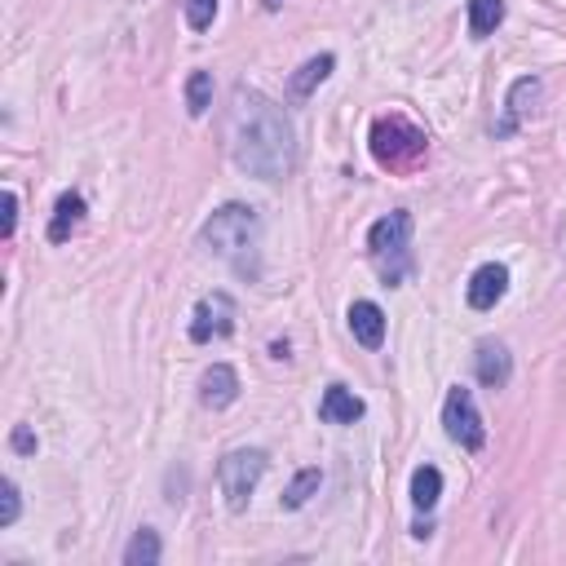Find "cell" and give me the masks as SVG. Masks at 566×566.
<instances>
[{"instance_id":"obj_21","label":"cell","mask_w":566,"mask_h":566,"mask_svg":"<svg viewBox=\"0 0 566 566\" xmlns=\"http://www.w3.org/2000/svg\"><path fill=\"white\" fill-rule=\"evenodd\" d=\"M212 19H218V0H186V23L195 32H208Z\"/></svg>"},{"instance_id":"obj_8","label":"cell","mask_w":566,"mask_h":566,"mask_svg":"<svg viewBox=\"0 0 566 566\" xmlns=\"http://www.w3.org/2000/svg\"><path fill=\"white\" fill-rule=\"evenodd\" d=\"M505 293H509V270L501 261L478 266L473 279H469V288H465V297H469L473 310H495V302H501Z\"/></svg>"},{"instance_id":"obj_3","label":"cell","mask_w":566,"mask_h":566,"mask_svg":"<svg viewBox=\"0 0 566 566\" xmlns=\"http://www.w3.org/2000/svg\"><path fill=\"white\" fill-rule=\"evenodd\" d=\"M424 151H430V137L424 128H416L407 115H381L372 124V156L385 169H411Z\"/></svg>"},{"instance_id":"obj_4","label":"cell","mask_w":566,"mask_h":566,"mask_svg":"<svg viewBox=\"0 0 566 566\" xmlns=\"http://www.w3.org/2000/svg\"><path fill=\"white\" fill-rule=\"evenodd\" d=\"M407 244H411V218L407 212H390V218H381L372 231H368V253L385 279V288H394V283L411 270V257H407Z\"/></svg>"},{"instance_id":"obj_16","label":"cell","mask_w":566,"mask_h":566,"mask_svg":"<svg viewBox=\"0 0 566 566\" xmlns=\"http://www.w3.org/2000/svg\"><path fill=\"white\" fill-rule=\"evenodd\" d=\"M439 495H443V473H439L434 465H420V469L411 473V505L430 514V509L439 505Z\"/></svg>"},{"instance_id":"obj_19","label":"cell","mask_w":566,"mask_h":566,"mask_svg":"<svg viewBox=\"0 0 566 566\" xmlns=\"http://www.w3.org/2000/svg\"><path fill=\"white\" fill-rule=\"evenodd\" d=\"M319 482H323V473L319 469H302L293 482H288V491H283V509H302L310 495L319 491Z\"/></svg>"},{"instance_id":"obj_23","label":"cell","mask_w":566,"mask_h":566,"mask_svg":"<svg viewBox=\"0 0 566 566\" xmlns=\"http://www.w3.org/2000/svg\"><path fill=\"white\" fill-rule=\"evenodd\" d=\"M14 226H19V195L5 190V239L14 235Z\"/></svg>"},{"instance_id":"obj_5","label":"cell","mask_w":566,"mask_h":566,"mask_svg":"<svg viewBox=\"0 0 566 566\" xmlns=\"http://www.w3.org/2000/svg\"><path fill=\"white\" fill-rule=\"evenodd\" d=\"M266 452L261 447H239V452H226L222 456V465H218V487H222V495H226V509L231 514H244L248 509V501H253V491H257V482H261V473H266Z\"/></svg>"},{"instance_id":"obj_17","label":"cell","mask_w":566,"mask_h":566,"mask_svg":"<svg viewBox=\"0 0 566 566\" xmlns=\"http://www.w3.org/2000/svg\"><path fill=\"white\" fill-rule=\"evenodd\" d=\"M332 66H336V58H332V53H319V58L302 62V71L288 81V94H293V98H310V89L328 81V71H332Z\"/></svg>"},{"instance_id":"obj_2","label":"cell","mask_w":566,"mask_h":566,"mask_svg":"<svg viewBox=\"0 0 566 566\" xmlns=\"http://www.w3.org/2000/svg\"><path fill=\"white\" fill-rule=\"evenodd\" d=\"M199 239H204V248L212 257L231 261L239 274H257V248H261V218H257V208H248V204L218 208L204 222Z\"/></svg>"},{"instance_id":"obj_7","label":"cell","mask_w":566,"mask_h":566,"mask_svg":"<svg viewBox=\"0 0 566 566\" xmlns=\"http://www.w3.org/2000/svg\"><path fill=\"white\" fill-rule=\"evenodd\" d=\"M235 328V302L226 293H208L199 297L195 315H190V341H212V336H231Z\"/></svg>"},{"instance_id":"obj_11","label":"cell","mask_w":566,"mask_h":566,"mask_svg":"<svg viewBox=\"0 0 566 566\" xmlns=\"http://www.w3.org/2000/svg\"><path fill=\"white\" fill-rule=\"evenodd\" d=\"M349 332H354V341H359V345L381 349V341H385V315H381V306L377 302H354L349 306Z\"/></svg>"},{"instance_id":"obj_6","label":"cell","mask_w":566,"mask_h":566,"mask_svg":"<svg viewBox=\"0 0 566 566\" xmlns=\"http://www.w3.org/2000/svg\"><path fill=\"white\" fill-rule=\"evenodd\" d=\"M443 424H447V439L460 443L465 452H478L487 443V424H482L478 403H473V394L465 385L447 390V398H443Z\"/></svg>"},{"instance_id":"obj_18","label":"cell","mask_w":566,"mask_h":566,"mask_svg":"<svg viewBox=\"0 0 566 566\" xmlns=\"http://www.w3.org/2000/svg\"><path fill=\"white\" fill-rule=\"evenodd\" d=\"M160 553H164V549H160V536H156L151 527H142V531L128 540L124 562H128V566H156V562H160Z\"/></svg>"},{"instance_id":"obj_24","label":"cell","mask_w":566,"mask_h":566,"mask_svg":"<svg viewBox=\"0 0 566 566\" xmlns=\"http://www.w3.org/2000/svg\"><path fill=\"white\" fill-rule=\"evenodd\" d=\"M10 447H14V452H23V456H27V452H36V439H32V430H23V424H19V430L10 434Z\"/></svg>"},{"instance_id":"obj_12","label":"cell","mask_w":566,"mask_h":566,"mask_svg":"<svg viewBox=\"0 0 566 566\" xmlns=\"http://www.w3.org/2000/svg\"><path fill=\"white\" fill-rule=\"evenodd\" d=\"M536 107H540V81L536 76H522V81H514V89H509V102H505V124H501V133H514L522 120H531L536 115Z\"/></svg>"},{"instance_id":"obj_25","label":"cell","mask_w":566,"mask_h":566,"mask_svg":"<svg viewBox=\"0 0 566 566\" xmlns=\"http://www.w3.org/2000/svg\"><path fill=\"white\" fill-rule=\"evenodd\" d=\"M261 5H266V10H279V5H283V0H261Z\"/></svg>"},{"instance_id":"obj_9","label":"cell","mask_w":566,"mask_h":566,"mask_svg":"<svg viewBox=\"0 0 566 566\" xmlns=\"http://www.w3.org/2000/svg\"><path fill=\"white\" fill-rule=\"evenodd\" d=\"M235 398H239V377H235V368H231V364H212V368L204 372V381H199V403L212 407V411H222V407H231Z\"/></svg>"},{"instance_id":"obj_15","label":"cell","mask_w":566,"mask_h":566,"mask_svg":"<svg viewBox=\"0 0 566 566\" xmlns=\"http://www.w3.org/2000/svg\"><path fill=\"white\" fill-rule=\"evenodd\" d=\"M501 23H505V0H469V36L473 40H487Z\"/></svg>"},{"instance_id":"obj_13","label":"cell","mask_w":566,"mask_h":566,"mask_svg":"<svg viewBox=\"0 0 566 566\" xmlns=\"http://www.w3.org/2000/svg\"><path fill=\"white\" fill-rule=\"evenodd\" d=\"M319 416H323L328 424H354V420L364 416V398L349 394L345 385H328V394H323V403H319Z\"/></svg>"},{"instance_id":"obj_14","label":"cell","mask_w":566,"mask_h":566,"mask_svg":"<svg viewBox=\"0 0 566 566\" xmlns=\"http://www.w3.org/2000/svg\"><path fill=\"white\" fill-rule=\"evenodd\" d=\"M81 222H85V195L66 190V195L58 199V208H53V222H49V244H66V239H71V231H76Z\"/></svg>"},{"instance_id":"obj_22","label":"cell","mask_w":566,"mask_h":566,"mask_svg":"<svg viewBox=\"0 0 566 566\" xmlns=\"http://www.w3.org/2000/svg\"><path fill=\"white\" fill-rule=\"evenodd\" d=\"M0 527H14L19 522V509H23V501H19V487L14 482H0Z\"/></svg>"},{"instance_id":"obj_10","label":"cell","mask_w":566,"mask_h":566,"mask_svg":"<svg viewBox=\"0 0 566 566\" xmlns=\"http://www.w3.org/2000/svg\"><path fill=\"white\" fill-rule=\"evenodd\" d=\"M473 368H478V381H482L487 390H501V385L509 381V372H514L509 349H505L501 341H482L478 354H473Z\"/></svg>"},{"instance_id":"obj_1","label":"cell","mask_w":566,"mask_h":566,"mask_svg":"<svg viewBox=\"0 0 566 566\" xmlns=\"http://www.w3.org/2000/svg\"><path fill=\"white\" fill-rule=\"evenodd\" d=\"M231 156L248 177H261V182H283L297 164V137H293L288 115H283L270 98H261L257 89L235 94Z\"/></svg>"},{"instance_id":"obj_20","label":"cell","mask_w":566,"mask_h":566,"mask_svg":"<svg viewBox=\"0 0 566 566\" xmlns=\"http://www.w3.org/2000/svg\"><path fill=\"white\" fill-rule=\"evenodd\" d=\"M212 107V76L208 71H190V81H186V111L190 115H208Z\"/></svg>"}]
</instances>
